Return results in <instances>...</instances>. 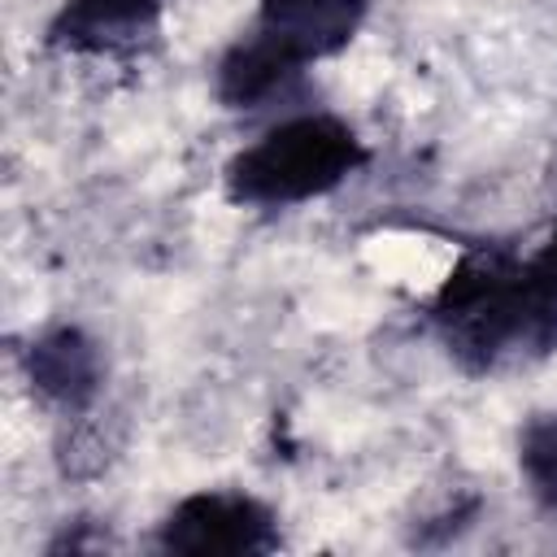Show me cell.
I'll list each match as a JSON object with an SVG mask.
<instances>
[{
  "label": "cell",
  "instance_id": "cell-5",
  "mask_svg": "<svg viewBox=\"0 0 557 557\" xmlns=\"http://www.w3.org/2000/svg\"><path fill=\"white\" fill-rule=\"evenodd\" d=\"M22 374L39 405L78 418L104 392V352L78 322H52L26 339Z\"/></svg>",
  "mask_w": 557,
  "mask_h": 557
},
{
  "label": "cell",
  "instance_id": "cell-6",
  "mask_svg": "<svg viewBox=\"0 0 557 557\" xmlns=\"http://www.w3.org/2000/svg\"><path fill=\"white\" fill-rule=\"evenodd\" d=\"M374 0H257L252 26L300 65L339 57L366 26Z\"/></svg>",
  "mask_w": 557,
  "mask_h": 557
},
{
  "label": "cell",
  "instance_id": "cell-7",
  "mask_svg": "<svg viewBox=\"0 0 557 557\" xmlns=\"http://www.w3.org/2000/svg\"><path fill=\"white\" fill-rule=\"evenodd\" d=\"M309 65H300L287 48H278L270 35H261L257 26L239 30L213 61V96L222 109L231 113H252L265 109L283 96L296 91V83L305 78Z\"/></svg>",
  "mask_w": 557,
  "mask_h": 557
},
{
  "label": "cell",
  "instance_id": "cell-8",
  "mask_svg": "<svg viewBox=\"0 0 557 557\" xmlns=\"http://www.w3.org/2000/svg\"><path fill=\"white\" fill-rule=\"evenodd\" d=\"M518 474L527 496L557 513V405L531 413L518 426Z\"/></svg>",
  "mask_w": 557,
  "mask_h": 557
},
{
  "label": "cell",
  "instance_id": "cell-2",
  "mask_svg": "<svg viewBox=\"0 0 557 557\" xmlns=\"http://www.w3.org/2000/svg\"><path fill=\"white\" fill-rule=\"evenodd\" d=\"M370 165V144L352 122L305 109L270 122L222 165V196L235 209H296L339 191Z\"/></svg>",
  "mask_w": 557,
  "mask_h": 557
},
{
  "label": "cell",
  "instance_id": "cell-1",
  "mask_svg": "<svg viewBox=\"0 0 557 557\" xmlns=\"http://www.w3.org/2000/svg\"><path fill=\"white\" fill-rule=\"evenodd\" d=\"M426 322L466 374H500L557 348V287L531 252L474 244L426 300Z\"/></svg>",
  "mask_w": 557,
  "mask_h": 557
},
{
  "label": "cell",
  "instance_id": "cell-9",
  "mask_svg": "<svg viewBox=\"0 0 557 557\" xmlns=\"http://www.w3.org/2000/svg\"><path fill=\"white\" fill-rule=\"evenodd\" d=\"M531 261H535V265H540V274H544V278H548L553 287H557V218H553L548 235L540 239V248L531 252Z\"/></svg>",
  "mask_w": 557,
  "mask_h": 557
},
{
  "label": "cell",
  "instance_id": "cell-4",
  "mask_svg": "<svg viewBox=\"0 0 557 557\" xmlns=\"http://www.w3.org/2000/svg\"><path fill=\"white\" fill-rule=\"evenodd\" d=\"M165 0H61L44 26V48L91 61L144 57L161 35Z\"/></svg>",
  "mask_w": 557,
  "mask_h": 557
},
{
  "label": "cell",
  "instance_id": "cell-3",
  "mask_svg": "<svg viewBox=\"0 0 557 557\" xmlns=\"http://www.w3.org/2000/svg\"><path fill=\"white\" fill-rule=\"evenodd\" d=\"M161 553L191 557H252L283 548L278 513L244 487H200L170 505L157 522Z\"/></svg>",
  "mask_w": 557,
  "mask_h": 557
}]
</instances>
